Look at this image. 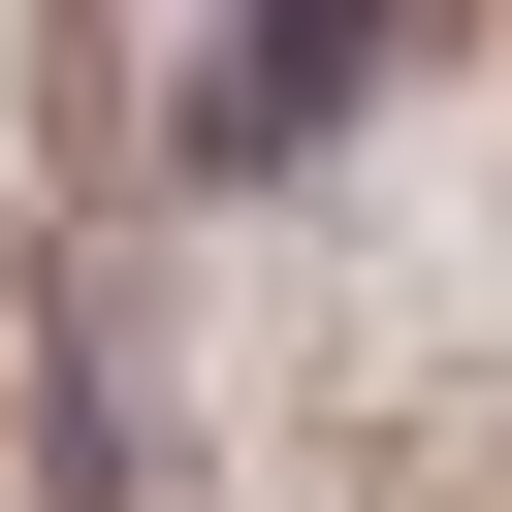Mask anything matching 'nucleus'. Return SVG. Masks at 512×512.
Listing matches in <instances>:
<instances>
[{"instance_id": "1", "label": "nucleus", "mask_w": 512, "mask_h": 512, "mask_svg": "<svg viewBox=\"0 0 512 512\" xmlns=\"http://www.w3.org/2000/svg\"><path fill=\"white\" fill-rule=\"evenodd\" d=\"M384 0H256V64H224V128H320V64H352Z\"/></svg>"}]
</instances>
